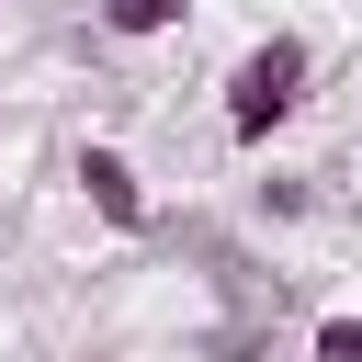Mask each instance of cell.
Segmentation results:
<instances>
[{"label":"cell","mask_w":362,"mask_h":362,"mask_svg":"<svg viewBox=\"0 0 362 362\" xmlns=\"http://www.w3.org/2000/svg\"><path fill=\"white\" fill-rule=\"evenodd\" d=\"M305 79H317V45H305V34L238 45V68H226V147H272V136L305 113Z\"/></svg>","instance_id":"obj_1"},{"label":"cell","mask_w":362,"mask_h":362,"mask_svg":"<svg viewBox=\"0 0 362 362\" xmlns=\"http://www.w3.org/2000/svg\"><path fill=\"white\" fill-rule=\"evenodd\" d=\"M68 181H79V204H90L113 238H147V170H136L124 147H102V136H90V147L68 158Z\"/></svg>","instance_id":"obj_2"},{"label":"cell","mask_w":362,"mask_h":362,"mask_svg":"<svg viewBox=\"0 0 362 362\" xmlns=\"http://www.w3.org/2000/svg\"><path fill=\"white\" fill-rule=\"evenodd\" d=\"M90 23H102L113 45H158V34L192 23V0H90Z\"/></svg>","instance_id":"obj_3"},{"label":"cell","mask_w":362,"mask_h":362,"mask_svg":"<svg viewBox=\"0 0 362 362\" xmlns=\"http://www.w3.org/2000/svg\"><path fill=\"white\" fill-rule=\"evenodd\" d=\"M305 362H362V305L317 317V328H305Z\"/></svg>","instance_id":"obj_4"}]
</instances>
